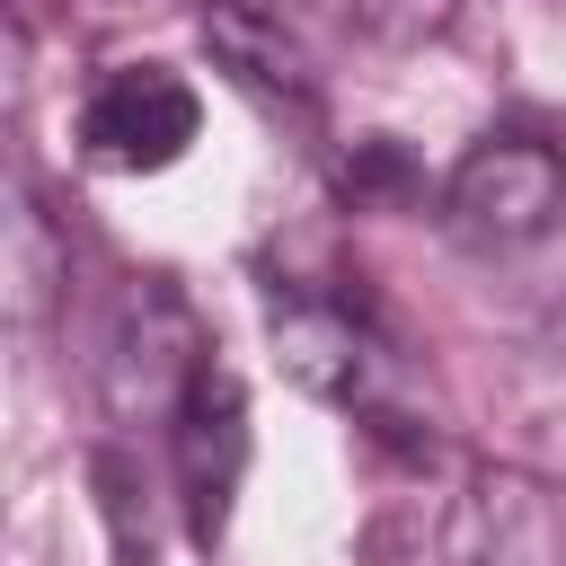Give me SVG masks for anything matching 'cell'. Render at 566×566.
<instances>
[{
	"instance_id": "cell-7",
	"label": "cell",
	"mask_w": 566,
	"mask_h": 566,
	"mask_svg": "<svg viewBox=\"0 0 566 566\" xmlns=\"http://www.w3.org/2000/svg\"><path fill=\"white\" fill-rule=\"evenodd\" d=\"M345 186H354V203H363V195H398V186H407V159H398L389 142H363V150L345 159Z\"/></svg>"
},
{
	"instance_id": "cell-5",
	"label": "cell",
	"mask_w": 566,
	"mask_h": 566,
	"mask_svg": "<svg viewBox=\"0 0 566 566\" xmlns=\"http://www.w3.org/2000/svg\"><path fill=\"white\" fill-rule=\"evenodd\" d=\"M451 566H566V486L531 469H469L451 504Z\"/></svg>"
},
{
	"instance_id": "cell-1",
	"label": "cell",
	"mask_w": 566,
	"mask_h": 566,
	"mask_svg": "<svg viewBox=\"0 0 566 566\" xmlns=\"http://www.w3.org/2000/svg\"><path fill=\"white\" fill-rule=\"evenodd\" d=\"M265 327H274V363L292 389L345 407V416H371V424H407L398 398H407V363L398 345L371 327L363 301H336V292H310V283H274L265 292Z\"/></svg>"
},
{
	"instance_id": "cell-3",
	"label": "cell",
	"mask_w": 566,
	"mask_h": 566,
	"mask_svg": "<svg viewBox=\"0 0 566 566\" xmlns=\"http://www.w3.org/2000/svg\"><path fill=\"white\" fill-rule=\"evenodd\" d=\"M195 133H203V97H195L186 71H168V62H124V71H106V80L88 88V106H80L88 159L133 168V177L186 159Z\"/></svg>"
},
{
	"instance_id": "cell-6",
	"label": "cell",
	"mask_w": 566,
	"mask_h": 566,
	"mask_svg": "<svg viewBox=\"0 0 566 566\" xmlns=\"http://www.w3.org/2000/svg\"><path fill=\"white\" fill-rule=\"evenodd\" d=\"M203 44L221 53V71H230L248 97L292 106V115L318 106V71H310V53H301V35H292L283 18H265V9H248V0H212V9H203Z\"/></svg>"
},
{
	"instance_id": "cell-2",
	"label": "cell",
	"mask_w": 566,
	"mask_h": 566,
	"mask_svg": "<svg viewBox=\"0 0 566 566\" xmlns=\"http://www.w3.org/2000/svg\"><path fill=\"white\" fill-rule=\"evenodd\" d=\"M566 203V142L548 133H486L460 150V168L442 177V230L478 256H504V248H531Z\"/></svg>"
},
{
	"instance_id": "cell-4",
	"label": "cell",
	"mask_w": 566,
	"mask_h": 566,
	"mask_svg": "<svg viewBox=\"0 0 566 566\" xmlns=\"http://www.w3.org/2000/svg\"><path fill=\"white\" fill-rule=\"evenodd\" d=\"M168 442H177V495H186V531L212 548L230 531V495H239V469H248V398H239V371L221 354L195 363L177 416H168Z\"/></svg>"
}]
</instances>
